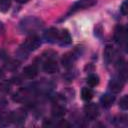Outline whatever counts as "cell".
I'll return each instance as SVG.
<instances>
[{
  "mask_svg": "<svg viewBox=\"0 0 128 128\" xmlns=\"http://www.w3.org/2000/svg\"><path fill=\"white\" fill-rule=\"evenodd\" d=\"M43 27V21L35 16L22 19L19 23V29L22 33H34Z\"/></svg>",
  "mask_w": 128,
  "mask_h": 128,
  "instance_id": "obj_1",
  "label": "cell"
},
{
  "mask_svg": "<svg viewBox=\"0 0 128 128\" xmlns=\"http://www.w3.org/2000/svg\"><path fill=\"white\" fill-rule=\"evenodd\" d=\"M114 41L117 44L126 42V29L122 25H117L114 30Z\"/></svg>",
  "mask_w": 128,
  "mask_h": 128,
  "instance_id": "obj_5",
  "label": "cell"
},
{
  "mask_svg": "<svg viewBox=\"0 0 128 128\" xmlns=\"http://www.w3.org/2000/svg\"><path fill=\"white\" fill-rule=\"evenodd\" d=\"M72 41V38H71V35L70 33L68 32V30H62L60 33H59V37H58V43L62 46H66V45H69Z\"/></svg>",
  "mask_w": 128,
  "mask_h": 128,
  "instance_id": "obj_11",
  "label": "cell"
},
{
  "mask_svg": "<svg viewBox=\"0 0 128 128\" xmlns=\"http://www.w3.org/2000/svg\"><path fill=\"white\" fill-rule=\"evenodd\" d=\"M123 85H124L123 80L120 77H118V78L115 77V78L111 79L110 82H109V88H110V90L113 93H119V92H121L122 89H123Z\"/></svg>",
  "mask_w": 128,
  "mask_h": 128,
  "instance_id": "obj_9",
  "label": "cell"
},
{
  "mask_svg": "<svg viewBox=\"0 0 128 128\" xmlns=\"http://www.w3.org/2000/svg\"><path fill=\"white\" fill-rule=\"evenodd\" d=\"M5 67H6V69H8V70H15V69H17V67H18V63H17L16 61H14V60H10L9 62H7V63L5 64Z\"/></svg>",
  "mask_w": 128,
  "mask_h": 128,
  "instance_id": "obj_21",
  "label": "cell"
},
{
  "mask_svg": "<svg viewBox=\"0 0 128 128\" xmlns=\"http://www.w3.org/2000/svg\"><path fill=\"white\" fill-rule=\"evenodd\" d=\"M93 91L91 88H88V87H84L82 90H81V97L83 100L85 101H89L92 99L93 97Z\"/></svg>",
  "mask_w": 128,
  "mask_h": 128,
  "instance_id": "obj_17",
  "label": "cell"
},
{
  "mask_svg": "<svg viewBox=\"0 0 128 128\" xmlns=\"http://www.w3.org/2000/svg\"><path fill=\"white\" fill-rule=\"evenodd\" d=\"M11 0H0V12H7L10 9Z\"/></svg>",
  "mask_w": 128,
  "mask_h": 128,
  "instance_id": "obj_19",
  "label": "cell"
},
{
  "mask_svg": "<svg viewBox=\"0 0 128 128\" xmlns=\"http://www.w3.org/2000/svg\"><path fill=\"white\" fill-rule=\"evenodd\" d=\"M26 116H27V113L24 109L22 108H19V109H16L14 110L13 112L10 113L9 115V120L15 124H21L25 121L26 119Z\"/></svg>",
  "mask_w": 128,
  "mask_h": 128,
  "instance_id": "obj_3",
  "label": "cell"
},
{
  "mask_svg": "<svg viewBox=\"0 0 128 128\" xmlns=\"http://www.w3.org/2000/svg\"><path fill=\"white\" fill-rule=\"evenodd\" d=\"M114 56V49L112 45H106L105 49H104V61L108 64L112 61Z\"/></svg>",
  "mask_w": 128,
  "mask_h": 128,
  "instance_id": "obj_14",
  "label": "cell"
},
{
  "mask_svg": "<svg viewBox=\"0 0 128 128\" xmlns=\"http://www.w3.org/2000/svg\"><path fill=\"white\" fill-rule=\"evenodd\" d=\"M120 11H121V13L123 15H127V13H128V3H127V0L123 1V3L121 4Z\"/></svg>",
  "mask_w": 128,
  "mask_h": 128,
  "instance_id": "obj_22",
  "label": "cell"
},
{
  "mask_svg": "<svg viewBox=\"0 0 128 128\" xmlns=\"http://www.w3.org/2000/svg\"><path fill=\"white\" fill-rule=\"evenodd\" d=\"M51 112H52V115L55 118H61L65 114V108H64V106H62L60 104H56V105L53 106Z\"/></svg>",
  "mask_w": 128,
  "mask_h": 128,
  "instance_id": "obj_15",
  "label": "cell"
},
{
  "mask_svg": "<svg viewBox=\"0 0 128 128\" xmlns=\"http://www.w3.org/2000/svg\"><path fill=\"white\" fill-rule=\"evenodd\" d=\"M43 70L48 74H53L58 71V64L54 58H47L43 63Z\"/></svg>",
  "mask_w": 128,
  "mask_h": 128,
  "instance_id": "obj_8",
  "label": "cell"
},
{
  "mask_svg": "<svg viewBox=\"0 0 128 128\" xmlns=\"http://www.w3.org/2000/svg\"><path fill=\"white\" fill-rule=\"evenodd\" d=\"M114 100H115V97H114L112 94L106 93V94L102 95V97H101V99H100V102H101V104H102L103 107L109 108V107L113 104Z\"/></svg>",
  "mask_w": 128,
  "mask_h": 128,
  "instance_id": "obj_13",
  "label": "cell"
},
{
  "mask_svg": "<svg viewBox=\"0 0 128 128\" xmlns=\"http://www.w3.org/2000/svg\"><path fill=\"white\" fill-rule=\"evenodd\" d=\"M84 112H85V115L88 119H95L98 117L99 115V108L98 106L95 104V103H89V104H86L85 107H84Z\"/></svg>",
  "mask_w": 128,
  "mask_h": 128,
  "instance_id": "obj_6",
  "label": "cell"
},
{
  "mask_svg": "<svg viewBox=\"0 0 128 128\" xmlns=\"http://www.w3.org/2000/svg\"><path fill=\"white\" fill-rule=\"evenodd\" d=\"M76 58H77V54L75 52H68L62 57V60H61L62 65L65 68H70L73 66V63L75 62Z\"/></svg>",
  "mask_w": 128,
  "mask_h": 128,
  "instance_id": "obj_10",
  "label": "cell"
},
{
  "mask_svg": "<svg viewBox=\"0 0 128 128\" xmlns=\"http://www.w3.org/2000/svg\"><path fill=\"white\" fill-rule=\"evenodd\" d=\"M37 73H38V69L35 65H29V66H26L24 69H23V76L27 79H33L37 76Z\"/></svg>",
  "mask_w": 128,
  "mask_h": 128,
  "instance_id": "obj_12",
  "label": "cell"
},
{
  "mask_svg": "<svg viewBox=\"0 0 128 128\" xmlns=\"http://www.w3.org/2000/svg\"><path fill=\"white\" fill-rule=\"evenodd\" d=\"M59 30L55 27H51L49 29H47L44 32V39L49 42V43H55L58 41V37H59Z\"/></svg>",
  "mask_w": 128,
  "mask_h": 128,
  "instance_id": "obj_7",
  "label": "cell"
},
{
  "mask_svg": "<svg viewBox=\"0 0 128 128\" xmlns=\"http://www.w3.org/2000/svg\"><path fill=\"white\" fill-rule=\"evenodd\" d=\"M41 45V41L39 39L38 36L36 35H31L29 36L22 44V49L25 50L26 52H30V51H34L36 50L39 46Z\"/></svg>",
  "mask_w": 128,
  "mask_h": 128,
  "instance_id": "obj_2",
  "label": "cell"
},
{
  "mask_svg": "<svg viewBox=\"0 0 128 128\" xmlns=\"http://www.w3.org/2000/svg\"><path fill=\"white\" fill-rule=\"evenodd\" d=\"M119 106H120V108H121L122 110H127V109H128V96H127V95L123 96V97L120 99V101H119Z\"/></svg>",
  "mask_w": 128,
  "mask_h": 128,
  "instance_id": "obj_20",
  "label": "cell"
},
{
  "mask_svg": "<svg viewBox=\"0 0 128 128\" xmlns=\"http://www.w3.org/2000/svg\"><path fill=\"white\" fill-rule=\"evenodd\" d=\"M18 2H20V3H26L27 1H29V0H17Z\"/></svg>",
  "mask_w": 128,
  "mask_h": 128,
  "instance_id": "obj_24",
  "label": "cell"
},
{
  "mask_svg": "<svg viewBox=\"0 0 128 128\" xmlns=\"http://www.w3.org/2000/svg\"><path fill=\"white\" fill-rule=\"evenodd\" d=\"M87 83L91 86V87H94V86H97L99 84V77L95 74H91L88 76L87 78Z\"/></svg>",
  "mask_w": 128,
  "mask_h": 128,
  "instance_id": "obj_18",
  "label": "cell"
},
{
  "mask_svg": "<svg viewBox=\"0 0 128 128\" xmlns=\"http://www.w3.org/2000/svg\"><path fill=\"white\" fill-rule=\"evenodd\" d=\"M27 97H28V90L27 89H20L19 91H17L13 95V100L17 101V102H21L24 99H26Z\"/></svg>",
  "mask_w": 128,
  "mask_h": 128,
  "instance_id": "obj_16",
  "label": "cell"
},
{
  "mask_svg": "<svg viewBox=\"0 0 128 128\" xmlns=\"http://www.w3.org/2000/svg\"><path fill=\"white\" fill-rule=\"evenodd\" d=\"M4 32H5V26H4V24L2 22H0V36L3 35Z\"/></svg>",
  "mask_w": 128,
  "mask_h": 128,
  "instance_id": "obj_23",
  "label": "cell"
},
{
  "mask_svg": "<svg viewBox=\"0 0 128 128\" xmlns=\"http://www.w3.org/2000/svg\"><path fill=\"white\" fill-rule=\"evenodd\" d=\"M97 2V0H78L77 2H75L70 9V13H74L76 11L79 10H83V9H87L92 7L93 5H95Z\"/></svg>",
  "mask_w": 128,
  "mask_h": 128,
  "instance_id": "obj_4",
  "label": "cell"
}]
</instances>
